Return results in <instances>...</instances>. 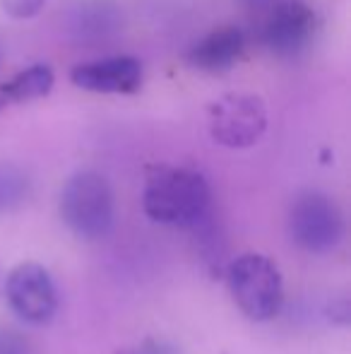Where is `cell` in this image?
<instances>
[{"label":"cell","mask_w":351,"mask_h":354,"mask_svg":"<svg viewBox=\"0 0 351 354\" xmlns=\"http://www.w3.org/2000/svg\"><path fill=\"white\" fill-rule=\"evenodd\" d=\"M212 193L202 174L183 167H152L147 171L142 205L152 222L195 227L207 217Z\"/></svg>","instance_id":"1"},{"label":"cell","mask_w":351,"mask_h":354,"mask_svg":"<svg viewBox=\"0 0 351 354\" xmlns=\"http://www.w3.org/2000/svg\"><path fill=\"white\" fill-rule=\"evenodd\" d=\"M226 284L234 304L250 321H272L284 304V282L274 261L263 253H243L231 261Z\"/></svg>","instance_id":"2"},{"label":"cell","mask_w":351,"mask_h":354,"mask_svg":"<svg viewBox=\"0 0 351 354\" xmlns=\"http://www.w3.org/2000/svg\"><path fill=\"white\" fill-rule=\"evenodd\" d=\"M61 217L75 236L85 241L108 236L116 219L111 183L97 171H77L61 193Z\"/></svg>","instance_id":"3"},{"label":"cell","mask_w":351,"mask_h":354,"mask_svg":"<svg viewBox=\"0 0 351 354\" xmlns=\"http://www.w3.org/2000/svg\"><path fill=\"white\" fill-rule=\"evenodd\" d=\"M289 234L308 253H330L344 236V214L325 193H303L289 212Z\"/></svg>","instance_id":"4"},{"label":"cell","mask_w":351,"mask_h":354,"mask_svg":"<svg viewBox=\"0 0 351 354\" xmlns=\"http://www.w3.org/2000/svg\"><path fill=\"white\" fill-rule=\"evenodd\" d=\"M267 131V106L258 94L229 92L210 106V133L231 149L250 147Z\"/></svg>","instance_id":"5"},{"label":"cell","mask_w":351,"mask_h":354,"mask_svg":"<svg viewBox=\"0 0 351 354\" xmlns=\"http://www.w3.org/2000/svg\"><path fill=\"white\" fill-rule=\"evenodd\" d=\"M5 299L10 308L32 326H46L58 311V289L51 272L39 263H19L5 282Z\"/></svg>","instance_id":"6"},{"label":"cell","mask_w":351,"mask_h":354,"mask_svg":"<svg viewBox=\"0 0 351 354\" xmlns=\"http://www.w3.org/2000/svg\"><path fill=\"white\" fill-rule=\"evenodd\" d=\"M315 34V12L301 0H286L267 12L263 24V44L267 51L281 58L301 53Z\"/></svg>","instance_id":"7"},{"label":"cell","mask_w":351,"mask_h":354,"mask_svg":"<svg viewBox=\"0 0 351 354\" xmlns=\"http://www.w3.org/2000/svg\"><path fill=\"white\" fill-rule=\"evenodd\" d=\"M70 80L82 89L101 94H132L142 84V66L137 58L118 56L75 66Z\"/></svg>","instance_id":"8"},{"label":"cell","mask_w":351,"mask_h":354,"mask_svg":"<svg viewBox=\"0 0 351 354\" xmlns=\"http://www.w3.org/2000/svg\"><path fill=\"white\" fill-rule=\"evenodd\" d=\"M245 51V37L236 27H219L212 29L205 39L190 48V63L197 71L205 73H221L231 68Z\"/></svg>","instance_id":"9"},{"label":"cell","mask_w":351,"mask_h":354,"mask_svg":"<svg viewBox=\"0 0 351 354\" xmlns=\"http://www.w3.org/2000/svg\"><path fill=\"white\" fill-rule=\"evenodd\" d=\"M53 87V71L48 66H32L27 71L17 73L10 82L3 84L0 97L3 102H32L41 99Z\"/></svg>","instance_id":"10"},{"label":"cell","mask_w":351,"mask_h":354,"mask_svg":"<svg viewBox=\"0 0 351 354\" xmlns=\"http://www.w3.org/2000/svg\"><path fill=\"white\" fill-rule=\"evenodd\" d=\"M29 181L17 167L0 164V214L14 210L27 198Z\"/></svg>","instance_id":"11"},{"label":"cell","mask_w":351,"mask_h":354,"mask_svg":"<svg viewBox=\"0 0 351 354\" xmlns=\"http://www.w3.org/2000/svg\"><path fill=\"white\" fill-rule=\"evenodd\" d=\"M0 354H34V350L22 333L0 328Z\"/></svg>","instance_id":"12"},{"label":"cell","mask_w":351,"mask_h":354,"mask_svg":"<svg viewBox=\"0 0 351 354\" xmlns=\"http://www.w3.org/2000/svg\"><path fill=\"white\" fill-rule=\"evenodd\" d=\"M116 354H178V347H174L166 340H157V337H145V340L128 345Z\"/></svg>","instance_id":"13"},{"label":"cell","mask_w":351,"mask_h":354,"mask_svg":"<svg viewBox=\"0 0 351 354\" xmlns=\"http://www.w3.org/2000/svg\"><path fill=\"white\" fill-rule=\"evenodd\" d=\"M46 0H0V8L5 15L14 19H29L34 15H39V10L43 8Z\"/></svg>","instance_id":"14"},{"label":"cell","mask_w":351,"mask_h":354,"mask_svg":"<svg viewBox=\"0 0 351 354\" xmlns=\"http://www.w3.org/2000/svg\"><path fill=\"white\" fill-rule=\"evenodd\" d=\"M241 5H243L245 10H253V12H272L274 8H279L281 3H286V0H239Z\"/></svg>","instance_id":"15"}]
</instances>
